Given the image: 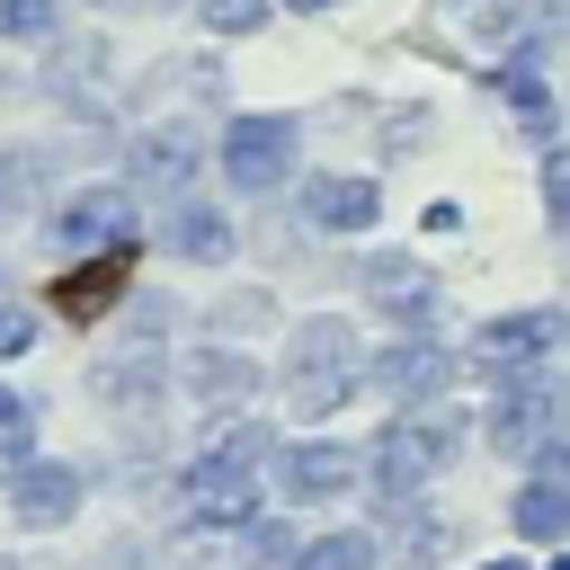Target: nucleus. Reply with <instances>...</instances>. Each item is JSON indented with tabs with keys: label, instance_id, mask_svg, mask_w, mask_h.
Returning <instances> with one entry per match:
<instances>
[{
	"label": "nucleus",
	"instance_id": "2",
	"mask_svg": "<svg viewBox=\"0 0 570 570\" xmlns=\"http://www.w3.org/2000/svg\"><path fill=\"white\" fill-rule=\"evenodd\" d=\"M356 383H365V356H356V330H347V321L321 312V321H303V330L285 338V410H294V419L347 410Z\"/></svg>",
	"mask_w": 570,
	"mask_h": 570
},
{
	"label": "nucleus",
	"instance_id": "1",
	"mask_svg": "<svg viewBox=\"0 0 570 570\" xmlns=\"http://www.w3.org/2000/svg\"><path fill=\"white\" fill-rule=\"evenodd\" d=\"M267 428L258 419H223L205 445H196V463L178 472V517L187 525H249L258 517V472H267Z\"/></svg>",
	"mask_w": 570,
	"mask_h": 570
},
{
	"label": "nucleus",
	"instance_id": "23",
	"mask_svg": "<svg viewBox=\"0 0 570 570\" xmlns=\"http://www.w3.org/2000/svg\"><path fill=\"white\" fill-rule=\"evenodd\" d=\"M392 534H401V561H436V552H445L436 508H401V525H392Z\"/></svg>",
	"mask_w": 570,
	"mask_h": 570
},
{
	"label": "nucleus",
	"instance_id": "27",
	"mask_svg": "<svg viewBox=\"0 0 570 570\" xmlns=\"http://www.w3.org/2000/svg\"><path fill=\"white\" fill-rule=\"evenodd\" d=\"M36 347V312L27 303H0V356H27Z\"/></svg>",
	"mask_w": 570,
	"mask_h": 570
},
{
	"label": "nucleus",
	"instance_id": "6",
	"mask_svg": "<svg viewBox=\"0 0 570 570\" xmlns=\"http://www.w3.org/2000/svg\"><path fill=\"white\" fill-rule=\"evenodd\" d=\"M53 240L71 258H116L142 240V214H134V187H80L53 205Z\"/></svg>",
	"mask_w": 570,
	"mask_h": 570
},
{
	"label": "nucleus",
	"instance_id": "3",
	"mask_svg": "<svg viewBox=\"0 0 570 570\" xmlns=\"http://www.w3.org/2000/svg\"><path fill=\"white\" fill-rule=\"evenodd\" d=\"M454 445H463V419H454L445 401H410V410L374 436L365 472H374V490H383V499H410V490H428V481L454 463Z\"/></svg>",
	"mask_w": 570,
	"mask_h": 570
},
{
	"label": "nucleus",
	"instance_id": "31",
	"mask_svg": "<svg viewBox=\"0 0 570 570\" xmlns=\"http://www.w3.org/2000/svg\"><path fill=\"white\" fill-rule=\"evenodd\" d=\"M481 570H517V561H481Z\"/></svg>",
	"mask_w": 570,
	"mask_h": 570
},
{
	"label": "nucleus",
	"instance_id": "15",
	"mask_svg": "<svg viewBox=\"0 0 570 570\" xmlns=\"http://www.w3.org/2000/svg\"><path fill=\"white\" fill-rule=\"evenodd\" d=\"M169 258H187V267H223L232 258V223L214 214V205H169Z\"/></svg>",
	"mask_w": 570,
	"mask_h": 570
},
{
	"label": "nucleus",
	"instance_id": "4",
	"mask_svg": "<svg viewBox=\"0 0 570 570\" xmlns=\"http://www.w3.org/2000/svg\"><path fill=\"white\" fill-rule=\"evenodd\" d=\"M561 428H570V374H552V365L499 374V401H490V445L499 454H534Z\"/></svg>",
	"mask_w": 570,
	"mask_h": 570
},
{
	"label": "nucleus",
	"instance_id": "9",
	"mask_svg": "<svg viewBox=\"0 0 570 570\" xmlns=\"http://www.w3.org/2000/svg\"><path fill=\"white\" fill-rule=\"evenodd\" d=\"M356 472H365V454L356 445H330V436H312V445H285L276 454V481H285V499H338V490H356Z\"/></svg>",
	"mask_w": 570,
	"mask_h": 570
},
{
	"label": "nucleus",
	"instance_id": "13",
	"mask_svg": "<svg viewBox=\"0 0 570 570\" xmlns=\"http://www.w3.org/2000/svg\"><path fill=\"white\" fill-rule=\"evenodd\" d=\"M196 160H205V134L196 125H151V134H134V151H125V169L142 178V187H187L196 178Z\"/></svg>",
	"mask_w": 570,
	"mask_h": 570
},
{
	"label": "nucleus",
	"instance_id": "17",
	"mask_svg": "<svg viewBox=\"0 0 570 570\" xmlns=\"http://www.w3.org/2000/svg\"><path fill=\"white\" fill-rule=\"evenodd\" d=\"M508 525H517L525 543H561V534H570V481H525L517 508H508Z\"/></svg>",
	"mask_w": 570,
	"mask_h": 570
},
{
	"label": "nucleus",
	"instance_id": "24",
	"mask_svg": "<svg viewBox=\"0 0 570 570\" xmlns=\"http://www.w3.org/2000/svg\"><path fill=\"white\" fill-rule=\"evenodd\" d=\"M0 36L9 45H45L53 36V0H0Z\"/></svg>",
	"mask_w": 570,
	"mask_h": 570
},
{
	"label": "nucleus",
	"instance_id": "30",
	"mask_svg": "<svg viewBox=\"0 0 570 570\" xmlns=\"http://www.w3.org/2000/svg\"><path fill=\"white\" fill-rule=\"evenodd\" d=\"M276 9H294V18H321V9H338V0H276Z\"/></svg>",
	"mask_w": 570,
	"mask_h": 570
},
{
	"label": "nucleus",
	"instance_id": "8",
	"mask_svg": "<svg viewBox=\"0 0 570 570\" xmlns=\"http://www.w3.org/2000/svg\"><path fill=\"white\" fill-rule=\"evenodd\" d=\"M365 294H374L401 330H428V321H436V303H445V294H436V276H428L419 258H401V249H374V258H365Z\"/></svg>",
	"mask_w": 570,
	"mask_h": 570
},
{
	"label": "nucleus",
	"instance_id": "25",
	"mask_svg": "<svg viewBox=\"0 0 570 570\" xmlns=\"http://www.w3.org/2000/svg\"><path fill=\"white\" fill-rule=\"evenodd\" d=\"M543 214H552V232H570V142L543 151Z\"/></svg>",
	"mask_w": 570,
	"mask_h": 570
},
{
	"label": "nucleus",
	"instance_id": "7",
	"mask_svg": "<svg viewBox=\"0 0 570 570\" xmlns=\"http://www.w3.org/2000/svg\"><path fill=\"white\" fill-rule=\"evenodd\" d=\"M561 312L552 303H534V312H499V321H481V338H472V365H490V374H517V365H543L552 347H561Z\"/></svg>",
	"mask_w": 570,
	"mask_h": 570
},
{
	"label": "nucleus",
	"instance_id": "22",
	"mask_svg": "<svg viewBox=\"0 0 570 570\" xmlns=\"http://www.w3.org/2000/svg\"><path fill=\"white\" fill-rule=\"evenodd\" d=\"M196 18H205V36H258L276 18V0H196Z\"/></svg>",
	"mask_w": 570,
	"mask_h": 570
},
{
	"label": "nucleus",
	"instance_id": "10",
	"mask_svg": "<svg viewBox=\"0 0 570 570\" xmlns=\"http://www.w3.org/2000/svg\"><path fill=\"white\" fill-rule=\"evenodd\" d=\"M383 214V187L356 178V169H330V178H303V223L312 232H374Z\"/></svg>",
	"mask_w": 570,
	"mask_h": 570
},
{
	"label": "nucleus",
	"instance_id": "14",
	"mask_svg": "<svg viewBox=\"0 0 570 570\" xmlns=\"http://www.w3.org/2000/svg\"><path fill=\"white\" fill-rule=\"evenodd\" d=\"M9 508H18V525H71L80 517V472L71 463H18Z\"/></svg>",
	"mask_w": 570,
	"mask_h": 570
},
{
	"label": "nucleus",
	"instance_id": "21",
	"mask_svg": "<svg viewBox=\"0 0 570 570\" xmlns=\"http://www.w3.org/2000/svg\"><path fill=\"white\" fill-rule=\"evenodd\" d=\"M27 454H36V401H18V392L0 383V463L18 472Z\"/></svg>",
	"mask_w": 570,
	"mask_h": 570
},
{
	"label": "nucleus",
	"instance_id": "19",
	"mask_svg": "<svg viewBox=\"0 0 570 570\" xmlns=\"http://www.w3.org/2000/svg\"><path fill=\"white\" fill-rule=\"evenodd\" d=\"M543 18H552V0H490L481 9V36L508 45V53H534L543 45Z\"/></svg>",
	"mask_w": 570,
	"mask_h": 570
},
{
	"label": "nucleus",
	"instance_id": "26",
	"mask_svg": "<svg viewBox=\"0 0 570 570\" xmlns=\"http://www.w3.org/2000/svg\"><path fill=\"white\" fill-rule=\"evenodd\" d=\"M36 187H45V160H27V151H9V160H0V205H27Z\"/></svg>",
	"mask_w": 570,
	"mask_h": 570
},
{
	"label": "nucleus",
	"instance_id": "18",
	"mask_svg": "<svg viewBox=\"0 0 570 570\" xmlns=\"http://www.w3.org/2000/svg\"><path fill=\"white\" fill-rule=\"evenodd\" d=\"M490 89H499V98H508V107H517V125H534V134H543V125H552V89H543V71H534V53H508V62H499V80H490Z\"/></svg>",
	"mask_w": 570,
	"mask_h": 570
},
{
	"label": "nucleus",
	"instance_id": "28",
	"mask_svg": "<svg viewBox=\"0 0 570 570\" xmlns=\"http://www.w3.org/2000/svg\"><path fill=\"white\" fill-rule=\"evenodd\" d=\"M534 481H570V428L534 445Z\"/></svg>",
	"mask_w": 570,
	"mask_h": 570
},
{
	"label": "nucleus",
	"instance_id": "12",
	"mask_svg": "<svg viewBox=\"0 0 570 570\" xmlns=\"http://www.w3.org/2000/svg\"><path fill=\"white\" fill-rule=\"evenodd\" d=\"M178 383H187V401L196 410H240L249 392H258V365L240 356V347H187V365H178Z\"/></svg>",
	"mask_w": 570,
	"mask_h": 570
},
{
	"label": "nucleus",
	"instance_id": "11",
	"mask_svg": "<svg viewBox=\"0 0 570 570\" xmlns=\"http://www.w3.org/2000/svg\"><path fill=\"white\" fill-rule=\"evenodd\" d=\"M445 374H454V356H445L436 338H392V347L365 365V383H383L392 401H436V392H445Z\"/></svg>",
	"mask_w": 570,
	"mask_h": 570
},
{
	"label": "nucleus",
	"instance_id": "20",
	"mask_svg": "<svg viewBox=\"0 0 570 570\" xmlns=\"http://www.w3.org/2000/svg\"><path fill=\"white\" fill-rule=\"evenodd\" d=\"M285 570H374V543H365V534H321V543H303Z\"/></svg>",
	"mask_w": 570,
	"mask_h": 570
},
{
	"label": "nucleus",
	"instance_id": "29",
	"mask_svg": "<svg viewBox=\"0 0 570 570\" xmlns=\"http://www.w3.org/2000/svg\"><path fill=\"white\" fill-rule=\"evenodd\" d=\"M89 9H107V18H142V9H169V0H89Z\"/></svg>",
	"mask_w": 570,
	"mask_h": 570
},
{
	"label": "nucleus",
	"instance_id": "5",
	"mask_svg": "<svg viewBox=\"0 0 570 570\" xmlns=\"http://www.w3.org/2000/svg\"><path fill=\"white\" fill-rule=\"evenodd\" d=\"M294 151H303V125L294 116H232L223 142H214V160H223V178L240 196H276L285 169H294Z\"/></svg>",
	"mask_w": 570,
	"mask_h": 570
},
{
	"label": "nucleus",
	"instance_id": "16",
	"mask_svg": "<svg viewBox=\"0 0 570 570\" xmlns=\"http://www.w3.org/2000/svg\"><path fill=\"white\" fill-rule=\"evenodd\" d=\"M116 294H125V249H116V258H80V267L53 285V312H71V321H98Z\"/></svg>",
	"mask_w": 570,
	"mask_h": 570
}]
</instances>
